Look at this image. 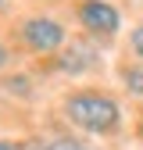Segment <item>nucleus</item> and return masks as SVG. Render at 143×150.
I'll list each match as a JSON object with an SVG mask.
<instances>
[{
    "mask_svg": "<svg viewBox=\"0 0 143 150\" xmlns=\"http://www.w3.org/2000/svg\"><path fill=\"white\" fill-rule=\"evenodd\" d=\"M79 22L93 32V36H115L118 32V11L104 0H86L79 7Z\"/></svg>",
    "mask_w": 143,
    "mask_h": 150,
    "instance_id": "nucleus-3",
    "label": "nucleus"
},
{
    "mask_svg": "<svg viewBox=\"0 0 143 150\" xmlns=\"http://www.w3.org/2000/svg\"><path fill=\"white\" fill-rule=\"evenodd\" d=\"M4 61H7V54H4V47H0V64H4Z\"/></svg>",
    "mask_w": 143,
    "mask_h": 150,
    "instance_id": "nucleus-9",
    "label": "nucleus"
},
{
    "mask_svg": "<svg viewBox=\"0 0 143 150\" xmlns=\"http://www.w3.org/2000/svg\"><path fill=\"white\" fill-rule=\"evenodd\" d=\"M89 64H93V57H89V50H86V47H79V43H72V47L61 54V68H64V71H72V75L82 71V68H89Z\"/></svg>",
    "mask_w": 143,
    "mask_h": 150,
    "instance_id": "nucleus-4",
    "label": "nucleus"
},
{
    "mask_svg": "<svg viewBox=\"0 0 143 150\" xmlns=\"http://www.w3.org/2000/svg\"><path fill=\"white\" fill-rule=\"evenodd\" d=\"M132 50H136L139 57H143V25H139V29L132 32Z\"/></svg>",
    "mask_w": 143,
    "mask_h": 150,
    "instance_id": "nucleus-7",
    "label": "nucleus"
},
{
    "mask_svg": "<svg viewBox=\"0 0 143 150\" xmlns=\"http://www.w3.org/2000/svg\"><path fill=\"white\" fill-rule=\"evenodd\" d=\"M22 36H25V43L32 50H40V54H50V50H57L64 43V29L54 22V18H29L22 25Z\"/></svg>",
    "mask_w": 143,
    "mask_h": 150,
    "instance_id": "nucleus-2",
    "label": "nucleus"
},
{
    "mask_svg": "<svg viewBox=\"0 0 143 150\" xmlns=\"http://www.w3.org/2000/svg\"><path fill=\"white\" fill-rule=\"evenodd\" d=\"M0 150H18L14 143H7V139H0Z\"/></svg>",
    "mask_w": 143,
    "mask_h": 150,
    "instance_id": "nucleus-8",
    "label": "nucleus"
},
{
    "mask_svg": "<svg viewBox=\"0 0 143 150\" xmlns=\"http://www.w3.org/2000/svg\"><path fill=\"white\" fill-rule=\"evenodd\" d=\"M43 150H86V146H82V143H75V139H64V136H61V139H50Z\"/></svg>",
    "mask_w": 143,
    "mask_h": 150,
    "instance_id": "nucleus-6",
    "label": "nucleus"
},
{
    "mask_svg": "<svg viewBox=\"0 0 143 150\" xmlns=\"http://www.w3.org/2000/svg\"><path fill=\"white\" fill-rule=\"evenodd\" d=\"M122 79H125V86H129V93H136V97H143V68H125L122 71Z\"/></svg>",
    "mask_w": 143,
    "mask_h": 150,
    "instance_id": "nucleus-5",
    "label": "nucleus"
},
{
    "mask_svg": "<svg viewBox=\"0 0 143 150\" xmlns=\"http://www.w3.org/2000/svg\"><path fill=\"white\" fill-rule=\"evenodd\" d=\"M139 136H143V122H139Z\"/></svg>",
    "mask_w": 143,
    "mask_h": 150,
    "instance_id": "nucleus-10",
    "label": "nucleus"
},
{
    "mask_svg": "<svg viewBox=\"0 0 143 150\" xmlns=\"http://www.w3.org/2000/svg\"><path fill=\"white\" fill-rule=\"evenodd\" d=\"M0 4H4V0H0Z\"/></svg>",
    "mask_w": 143,
    "mask_h": 150,
    "instance_id": "nucleus-11",
    "label": "nucleus"
},
{
    "mask_svg": "<svg viewBox=\"0 0 143 150\" xmlns=\"http://www.w3.org/2000/svg\"><path fill=\"white\" fill-rule=\"evenodd\" d=\"M64 111H68V118L75 125L89 129V132H111V129L118 125L115 100L100 97V93H75V97H68Z\"/></svg>",
    "mask_w": 143,
    "mask_h": 150,
    "instance_id": "nucleus-1",
    "label": "nucleus"
}]
</instances>
